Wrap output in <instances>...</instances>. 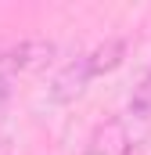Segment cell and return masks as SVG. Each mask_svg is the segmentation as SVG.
<instances>
[{
	"label": "cell",
	"instance_id": "cell-1",
	"mask_svg": "<svg viewBox=\"0 0 151 155\" xmlns=\"http://www.w3.org/2000/svg\"><path fill=\"white\" fill-rule=\"evenodd\" d=\"M90 79H94V76H90L86 54H83V58L69 61L58 76L50 79V97H54V101H61V105H65V101H76V97L86 90V83H90Z\"/></svg>",
	"mask_w": 151,
	"mask_h": 155
},
{
	"label": "cell",
	"instance_id": "cell-2",
	"mask_svg": "<svg viewBox=\"0 0 151 155\" xmlns=\"http://www.w3.org/2000/svg\"><path fill=\"white\" fill-rule=\"evenodd\" d=\"M130 144H133V137H130L126 123L112 119V123L97 126V134L90 141V155H130Z\"/></svg>",
	"mask_w": 151,
	"mask_h": 155
},
{
	"label": "cell",
	"instance_id": "cell-3",
	"mask_svg": "<svg viewBox=\"0 0 151 155\" xmlns=\"http://www.w3.org/2000/svg\"><path fill=\"white\" fill-rule=\"evenodd\" d=\"M122 58H126V40H104L101 47H94V51L86 54L90 76H104V72L119 69V65H122Z\"/></svg>",
	"mask_w": 151,
	"mask_h": 155
},
{
	"label": "cell",
	"instance_id": "cell-4",
	"mask_svg": "<svg viewBox=\"0 0 151 155\" xmlns=\"http://www.w3.org/2000/svg\"><path fill=\"white\" fill-rule=\"evenodd\" d=\"M130 116L151 119V72L137 83V90H133V97H130Z\"/></svg>",
	"mask_w": 151,
	"mask_h": 155
}]
</instances>
